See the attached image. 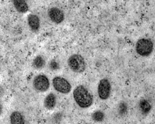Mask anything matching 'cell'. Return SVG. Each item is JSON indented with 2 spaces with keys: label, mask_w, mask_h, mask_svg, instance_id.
Wrapping results in <instances>:
<instances>
[{
  "label": "cell",
  "mask_w": 155,
  "mask_h": 124,
  "mask_svg": "<svg viewBox=\"0 0 155 124\" xmlns=\"http://www.w3.org/2000/svg\"><path fill=\"white\" fill-rule=\"evenodd\" d=\"M73 97L78 105L81 108H88L93 104V96L83 85H79L74 89Z\"/></svg>",
  "instance_id": "6da1fadb"
},
{
  "label": "cell",
  "mask_w": 155,
  "mask_h": 124,
  "mask_svg": "<svg viewBox=\"0 0 155 124\" xmlns=\"http://www.w3.org/2000/svg\"><path fill=\"white\" fill-rule=\"evenodd\" d=\"M68 64L70 69L74 72L82 73L85 69V62L80 55H71L68 59Z\"/></svg>",
  "instance_id": "7a4b0ae2"
},
{
  "label": "cell",
  "mask_w": 155,
  "mask_h": 124,
  "mask_svg": "<svg viewBox=\"0 0 155 124\" xmlns=\"http://www.w3.org/2000/svg\"><path fill=\"white\" fill-rule=\"evenodd\" d=\"M153 48V44L150 39H143L138 40L137 43L136 49L138 54L141 56H148L151 54Z\"/></svg>",
  "instance_id": "3957f363"
},
{
  "label": "cell",
  "mask_w": 155,
  "mask_h": 124,
  "mask_svg": "<svg viewBox=\"0 0 155 124\" xmlns=\"http://www.w3.org/2000/svg\"><path fill=\"white\" fill-rule=\"evenodd\" d=\"M53 85L54 89L61 93H69L71 90L72 86L71 84L66 79L60 76L54 78Z\"/></svg>",
  "instance_id": "277c9868"
},
{
  "label": "cell",
  "mask_w": 155,
  "mask_h": 124,
  "mask_svg": "<svg viewBox=\"0 0 155 124\" xmlns=\"http://www.w3.org/2000/svg\"><path fill=\"white\" fill-rule=\"evenodd\" d=\"M33 85L36 91L45 92L50 87V82L47 76L43 75H39L35 76L34 79Z\"/></svg>",
  "instance_id": "5b68a950"
},
{
  "label": "cell",
  "mask_w": 155,
  "mask_h": 124,
  "mask_svg": "<svg viewBox=\"0 0 155 124\" xmlns=\"http://www.w3.org/2000/svg\"><path fill=\"white\" fill-rule=\"evenodd\" d=\"M111 86L107 79H103L100 80L97 87V92L100 99L107 100L111 93Z\"/></svg>",
  "instance_id": "8992f818"
},
{
  "label": "cell",
  "mask_w": 155,
  "mask_h": 124,
  "mask_svg": "<svg viewBox=\"0 0 155 124\" xmlns=\"http://www.w3.org/2000/svg\"><path fill=\"white\" fill-rule=\"evenodd\" d=\"M48 15L51 20L55 23H61L64 20L63 12L57 7L51 8L48 11Z\"/></svg>",
  "instance_id": "52a82bcc"
},
{
  "label": "cell",
  "mask_w": 155,
  "mask_h": 124,
  "mask_svg": "<svg viewBox=\"0 0 155 124\" xmlns=\"http://www.w3.org/2000/svg\"><path fill=\"white\" fill-rule=\"evenodd\" d=\"M27 20L29 27L32 31L36 32L39 30L40 27V21L37 15L34 14L29 15Z\"/></svg>",
  "instance_id": "ba28073f"
},
{
  "label": "cell",
  "mask_w": 155,
  "mask_h": 124,
  "mask_svg": "<svg viewBox=\"0 0 155 124\" xmlns=\"http://www.w3.org/2000/svg\"><path fill=\"white\" fill-rule=\"evenodd\" d=\"M56 97L53 93H50L45 98L44 106L48 110H52L55 106Z\"/></svg>",
  "instance_id": "9c48e42d"
},
{
  "label": "cell",
  "mask_w": 155,
  "mask_h": 124,
  "mask_svg": "<svg viewBox=\"0 0 155 124\" xmlns=\"http://www.w3.org/2000/svg\"><path fill=\"white\" fill-rule=\"evenodd\" d=\"M11 124H25V120L23 116L21 113L14 112L10 116Z\"/></svg>",
  "instance_id": "30bf717a"
},
{
  "label": "cell",
  "mask_w": 155,
  "mask_h": 124,
  "mask_svg": "<svg viewBox=\"0 0 155 124\" xmlns=\"http://www.w3.org/2000/svg\"><path fill=\"white\" fill-rule=\"evenodd\" d=\"M13 4L17 12L20 13H25L28 11L29 7L24 1H13Z\"/></svg>",
  "instance_id": "8fae6325"
},
{
  "label": "cell",
  "mask_w": 155,
  "mask_h": 124,
  "mask_svg": "<svg viewBox=\"0 0 155 124\" xmlns=\"http://www.w3.org/2000/svg\"><path fill=\"white\" fill-rule=\"evenodd\" d=\"M139 108L143 114H147L151 111L152 106L146 100H142L139 103Z\"/></svg>",
  "instance_id": "7c38bea8"
},
{
  "label": "cell",
  "mask_w": 155,
  "mask_h": 124,
  "mask_svg": "<svg viewBox=\"0 0 155 124\" xmlns=\"http://www.w3.org/2000/svg\"><path fill=\"white\" fill-rule=\"evenodd\" d=\"M45 62L42 56L41 55L37 56L34 60L33 62V65L35 69H41L45 65Z\"/></svg>",
  "instance_id": "4fadbf2b"
},
{
  "label": "cell",
  "mask_w": 155,
  "mask_h": 124,
  "mask_svg": "<svg viewBox=\"0 0 155 124\" xmlns=\"http://www.w3.org/2000/svg\"><path fill=\"white\" fill-rule=\"evenodd\" d=\"M104 113L100 111H97L93 113L92 118L95 122H100L104 120Z\"/></svg>",
  "instance_id": "5bb4252c"
},
{
  "label": "cell",
  "mask_w": 155,
  "mask_h": 124,
  "mask_svg": "<svg viewBox=\"0 0 155 124\" xmlns=\"http://www.w3.org/2000/svg\"><path fill=\"white\" fill-rule=\"evenodd\" d=\"M50 67H51V69H53V70H57L59 68V65L57 62L53 61L50 64Z\"/></svg>",
  "instance_id": "9a60e30c"
},
{
  "label": "cell",
  "mask_w": 155,
  "mask_h": 124,
  "mask_svg": "<svg viewBox=\"0 0 155 124\" xmlns=\"http://www.w3.org/2000/svg\"><path fill=\"white\" fill-rule=\"evenodd\" d=\"M2 112V106H1V104H0V115H1V113Z\"/></svg>",
  "instance_id": "2e32d148"
}]
</instances>
